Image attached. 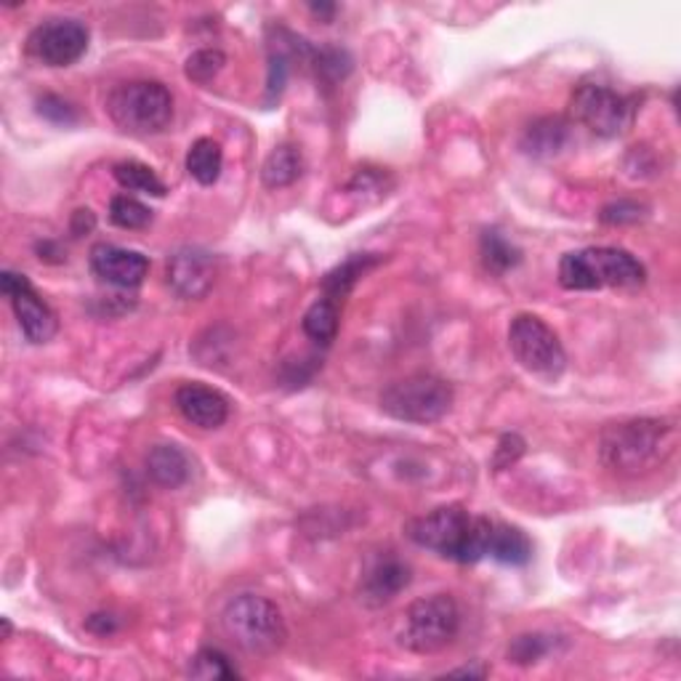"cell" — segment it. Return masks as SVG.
I'll use <instances>...</instances> for the list:
<instances>
[{"label": "cell", "instance_id": "37", "mask_svg": "<svg viewBox=\"0 0 681 681\" xmlns=\"http://www.w3.org/2000/svg\"><path fill=\"white\" fill-rule=\"evenodd\" d=\"M11 636V623H9V618H3V639H9Z\"/></svg>", "mask_w": 681, "mask_h": 681}, {"label": "cell", "instance_id": "10", "mask_svg": "<svg viewBox=\"0 0 681 681\" xmlns=\"http://www.w3.org/2000/svg\"><path fill=\"white\" fill-rule=\"evenodd\" d=\"M0 291H3V296L11 301L16 322H20L24 339L30 343H48L57 336L59 330L57 315H54L51 306L38 296L33 282L24 278V274L5 269V272L0 274Z\"/></svg>", "mask_w": 681, "mask_h": 681}, {"label": "cell", "instance_id": "21", "mask_svg": "<svg viewBox=\"0 0 681 681\" xmlns=\"http://www.w3.org/2000/svg\"><path fill=\"white\" fill-rule=\"evenodd\" d=\"M221 168H224V152L219 141L202 137L189 146L187 152V174L202 187H211L219 181Z\"/></svg>", "mask_w": 681, "mask_h": 681}, {"label": "cell", "instance_id": "33", "mask_svg": "<svg viewBox=\"0 0 681 681\" xmlns=\"http://www.w3.org/2000/svg\"><path fill=\"white\" fill-rule=\"evenodd\" d=\"M85 629L96 636H113L115 631L120 629V621L113 615V612H94V615L85 621Z\"/></svg>", "mask_w": 681, "mask_h": 681}, {"label": "cell", "instance_id": "4", "mask_svg": "<svg viewBox=\"0 0 681 681\" xmlns=\"http://www.w3.org/2000/svg\"><path fill=\"white\" fill-rule=\"evenodd\" d=\"M644 280V263L623 248H583L564 254L560 261V285L564 291L639 287Z\"/></svg>", "mask_w": 681, "mask_h": 681}, {"label": "cell", "instance_id": "1", "mask_svg": "<svg viewBox=\"0 0 681 681\" xmlns=\"http://www.w3.org/2000/svg\"><path fill=\"white\" fill-rule=\"evenodd\" d=\"M679 426L673 419H629L599 434V458L612 474L642 477L660 469L677 453Z\"/></svg>", "mask_w": 681, "mask_h": 681}, {"label": "cell", "instance_id": "20", "mask_svg": "<svg viewBox=\"0 0 681 681\" xmlns=\"http://www.w3.org/2000/svg\"><path fill=\"white\" fill-rule=\"evenodd\" d=\"M490 556L495 562L508 564V567H525L532 560V543L519 527L495 525L493 543H490Z\"/></svg>", "mask_w": 681, "mask_h": 681}, {"label": "cell", "instance_id": "24", "mask_svg": "<svg viewBox=\"0 0 681 681\" xmlns=\"http://www.w3.org/2000/svg\"><path fill=\"white\" fill-rule=\"evenodd\" d=\"M115 179H118V184L122 189H128V192H141V195H155V198H163L168 189H165V184L157 179L155 171L150 168V165L139 163V161H122L113 168Z\"/></svg>", "mask_w": 681, "mask_h": 681}, {"label": "cell", "instance_id": "36", "mask_svg": "<svg viewBox=\"0 0 681 681\" xmlns=\"http://www.w3.org/2000/svg\"><path fill=\"white\" fill-rule=\"evenodd\" d=\"M309 11H312V14H317V16H325V20H333L336 5L333 3H312Z\"/></svg>", "mask_w": 681, "mask_h": 681}, {"label": "cell", "instance_id": "32", "mask_svg": "<svg viewBox=\"0 0 681 681\" xmlns=\"http://www.w3.org/2000/svg\"><path fill=\"white\" fill-rule=\"evenodd\" d=\"M525 447H527L525 439H521L519 434H503L498 439V447H495L493 453V469L495 471L512 469V466L525 456Z\"/></svg>", "mask_w": 681, "mask_h": 681}, {"label": "cell", "instance_id": "29", "mask_svg": "<svg viewBox=\"0 0 681 681\" xmlns=\"http://www.w3.org/2000/svg\"><path fill=\"white\" fill-rule=\"evenodd\" d=\"M224 64H226L224 51H219V48H200V51H195L192 57L187 59V64H184V75H187L192 83L208 85L211 81H216L219 72L224 70Z\"/></svg>", "mask_w": 681, "mask_h": 681}, {"label": "cell", "instance_id": "8", "mask_svg": "<svg viewBox=\"0 0 681 681\" xmlns=\"http://www.w3.org/2000/svg\"><path fill=\"white\" fill-rule=\"evenodd\" d=\"M508 347L517 362L543 381H556L567 367L560 336L538 315H517L508 325Z\"/></svg>", "mask_w": 681, "mask_h": 681}, {"label": "cell", "instance_id": "9", "mask_svg": "<svg viewBox=\"0 0 681 681\" xmlns=\"http://www.w3.org/2000/svg\"><path fill=\"white\" fill-rule=\"evenodd\" d=\"M573 118L601 139L623 137L636 118V99L618 94L601 83H583L570 102Z\"/></svg>", "mask_w": 681, "mask_h": 681}, {"label": "cell", "instance_id": "31", "mask_svg": "<svg viewBox=\"0 0 681 681\" xmlns=\"http://www.w3.org/2000/svg\"><path fill=\"white\" fill-rule=\"evenodd\" d=\"M644 216H647V206H642V202H636V200L610 202V206L601 208V213H599V219L610 226L636 224V221H642Z\"/></svg>", "mask_w": 681, "mask_h": 681}, {"label": "cell", "instance_id": "14", "mask_svg": "<svg viewBox=\"0 0 681 681\" xmlns=\"http://www.w3.org/2000/svg\"><path fill=\"white\" fill-rule=\"evenodd\" d=\"M410 580H413V570H410L408 562H402L391 551L389 554H378L362 573L360 599L367 607L389 604L397 594H402L410 586Z\"/></svg>", "mask_w": 681, "mask_h": 681}, {"label": "cell", "instance_id": "22", "mask_svg": "<svg viewBox=\"0 0 681 681\" xmlns=\"http://www.w3.org/2000/svg\"><path fill=\"white\" fill-rule=\"evenodd\" d=\"M301 328L312 341L320 347H330L339 336V304L330 298H317L309 309L304 312Z\"/></svg>", "mask_w": 681, "mask_h": 681}, {"label": "cell", "instance_id": "3", "mask_svg": "<svg viewBox=\"0 0 681 681\" xmlns=\"http://www.w3.org/2000/svg\"><path fill=\"white\" fill-rule=\"evenodd\" d=\"M221 629L235 647L256 658L280 653L287 639V625L280 607L259 594H240L226 601L221 610Z\"/></svg>", "mask_w": 681, "mask_h": 681}, {"label": "cell", "instance_id": "15", "mask_svg": "<svg viewBox=\"0 0 681 681\" xmlns=\"http://www.w3.org/2000/svg\"><path fill=\"white\" fill-rule=\"evenodd\" d=\"M176 410L198 428H219L230 419V400L211 386L189 381L181 384L174 395Z\"/></svg>", "mask_w": 681, "mask_h": 681}, {"label": "cell", "instance_id": "11", "mask_svg": "<svg viewBox=\"0 0 681 681\" xmlns=\"http://www.w3.org/2000/svg\"><path fill=\"white\" fill-rule=\"evenodd\" d=\"M91 33L81 20H48L27 38V54L46 67H70L89 51Z\"/></svg>", "mask_w": 681, "mask_h": 681}, {"label": "cell", "instance_id": "34", "mask_svg": "<svg viewBox=\"0 0 681 681\" xmlns=\"http://www.w3.org/2000/svg\"><path fill=\"white\" fill-rule=\"evenodd\" d=\"M70 230L75 237H83V235H89V232H94L96 230L94 211H91V208H78V211L72 213Z\"/></svg>", "mask_w": 681, "mask_h": 681}, {"label": "cell", "instance_id": "27", "mask_svg": "<svg viewBox=\"0 0 681 681\" xmlns=\"http://www.w3.org/2000/svg\"><path fill=\"white\" fill-rule=\"evenodd\" d=\"M556 649V636L549 634H521L508 644V662L514 666H532V662L543 660Z\"/></svg>", "mask_w": 681, "mask_h": 681}, {"label": "cell", "instance_id": "12", "mask_svg": "<svg viewBox=\"0 0 681 681\" xmlns=\"http://www.w3.org/2000/svg\"><path fill=\"white\" fill-rule=\"evenodd\" d=\"M216 256L211 250L198 248V245H184V248L171 254L165 263V280L176 296L184 301H198L208 296V291L216 282Z\"/></svg>", "mask_w": 681, "mask_h": 681}, {"label": "cell", "instance_id": "25", "mask_svg": "<svg viewBox=\"0 0 681 681\" xmlns=\"http://www.w3.org/2000/svg\"><path fill=\"white\" fill-rule=\"evenodd\" d=\"M309 61H312V67H315L317 81H322L325 85L341 83L343 78L352 72V57H349V54L339 46L312 48Z\"/></svg>", "mask_w": 681, "mask_h": 681}, {"label": "cell", "instance_id": "6", "mask_svg": "<svg viewBox=\"0 0 681 681\" xmlns=\"http://www.w3.org/2000/svg\"><path fill=\"white\" fill-rule=\"evenodd\" d=\"M461 631V610L450 594L419 599L404 610L397 639L415 655H434L450 647Z\"/></svg>", "mask_w": 681, "mask_h": 681}, {"label": "cell", "instance_id": "7", "mask_svg": "<svg viewBox=\"0 0 681 681\" xmlns=\"http://www.w3.org/2000/svg\"><path fill=\"white\" fill-rule=\"evenodd\" d=\"M456 391L445 378L432 373H413L381 391V410L395 421L434 423L450 413Z\"/></svg>", "mask_w": 681, "mask_h": 681}, {"label": "cell", "instance_id": "26", "mask_svg": "<svg viewBox=\"0 0 681 681\" xmlns=\"http://www.w3.org/2000/svg\"><path fill=\"white\" fill-rule=\"evenodd\" d=\"M187 673L192 679H206V681H221V679L240 677V671L232 666L230 658H226L221 649H213V647L200 649V653L192 658V662H189Z\"/></svg>", "mask_w": 681, "mask_h": 681}, {"label": "cell", "instance_id": "17", "mask_svg": "<svg viewBox=\"0 0 681 681\" xmlns=\"http://www.w3.org/2000/svg\"><path fill=\"white\" fill-rule=\"evenodd\" d=\"M570 141V122L560 115H549L525 128L521 133V150L530 157H554L567 146Z\"/></svg>", "mask_w": 681, "mask_h": 681}, {"label": "cell", "instance_id": "23", "mask_svg": "<svg viewBox=\"0 0 681 681\" xmlns=\"http://www.w3.org/2000/svg\"><path fill=\"white\" fill-rule=\"evenodd\" d=\"M482 263L488 272L506 274L521 263V250L508 237H503L498 230H484L480 240Z\"/></svg>", "mask_w": 681, "mask_h": 681}, {"label": "cell", "instance_id": "2", "mask_svg": "<svg viewBox=\"0 0 681 681\" xmlns=\"http://www.w3.org/2000/svg\"><path fill=\"white\" fill-rule=\"evenodd\" d=\"M493 530L495 521L474 517L463 506H439L404 525V536L415 545L458 564H477L490 556Z\"/></svg>", "mask_w": 681, "mask_h": 681}, {"label": "cell", "instance_id": "5", "mask_svg": "<svg viewBox=\"0 0 681 681\" xmlns=\"http://www.w3.org/2000/svg\"><path fill=\"white\" fill-rule=\"evenodd\" d=\"M107 115L131 137H155L174 120V94L157 81H128L107 96Z\"/></svg>", "mask_w": 681, "mask_h": 681}, {"label": "cell", "instance_id": "19", "mask_svg": "<svg viewBox=\"0 0 681 681\" xmlns=\"http://www.w3.org/2000/svg\"><path fill=\"white\" fill-rule=\"evenodd\" d=\"M376 263H381V256H373V254H354L349 256L347 261L339 263L336 269H330L328 274H325L322 280V293L325 298L330 301H343L352 293V287L357 285V280L362 278V274L367 272V269H373Z\"/></svg>", "mask_w": 681, "mask_h": 681}, {"label": "cell", "instance_id": "13", "mask_svg": "<svg viewBox=\"0 0 681 681\" xmlns=\"http://www.w3.org/2000/svg\"><path fill=\"white\" fill-rule=\"evenodd\" d=\"M91 272L102 282H107V285L133 291V287H139L144 282L146 272H150V259L144 254H139V250L99 243L91 248Z\"/></svg>", "mask_w": 681, "mask_h": 681}, {"label": "cell", "instance_id": "18", "mask_svg": "<svg viewBox=\"0 0 681 681\" xmlns=\"http://www.w3.org/2000/svg\"><path fill=\"white\" fill-rule=\"evenodd\" d=\"M304 174V155L296 144H278L261 165V181L267 189H285Z\"/></svg>", "mask_w": 681, "mask_h": 681}, {"label": "cell", "instance_id": "16", "mask_svg": "<svg viewBox=\"0 0 681 681\" xmlns=\"http://www.w3.org/2000/svg\"><path fill=\"white\" fill-rule=\"evenodd\" d=\"M146 477L165 490H179L181 484L189 482L192 477V461H189L187 453L179 445H155L146 453Z\"/></svg>", "mask_w": 681, "mask_h": 681}, {"label": "cell", "instance_id": "28", "mask_svg": "<svg viewBox=\"0 0 681 681\" xmlns=\"http://www.w3.org/2000/svg\"><path fill=\"white\" fill-rule=\"evenodd\" d=\"M109 221L120 230H144L152 224V208L131 195H118L109 202Z\"/></svg>", "mask_w": 681, "mask_h": 681}, {"label": "cell", "instance_id": "30", "mask_svg": "<svg viewBox=\"0 0 681 681\" xmlns=\"http://www.w3.org/2000/svg\"><path fill=\"white\" fill-rule=\"evenodd\" d=\"M38 115L40 118H46L48 122H54V126H75L78 120H81V115H78V109L72 107L70 102L61 99V96L57 94H46L38 99Z\"/></svg>", "mask_w": 681, "mask_h": 681}, {"label": "cell", "instance_id": "35", "mask_svg": "<svg viewBox=\"0 0 681 681\" xmlns=\"http://www.w3.org/2000/svg\"><path fill=\"white\" fill-rule=\"evenodd\" d=\"M447 677H469V679H484V677H488V668H482V666H466V668H453V671H447Z\"/></svg>", "mask_w": 681, "mask_h": 681}]
</instances>
